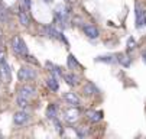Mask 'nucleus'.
Here are the masks:
<instances>
[{
    "label": "nucleus",
    "instance_id": "obj_9",
    "mask_svg": "<svg viewBox=\"0 0 146 139\" xmlns=\"http://www.w3.org/2000/svg\"><path fill=\"white\" fill-rule=\"evenodd\" d=\"M62 98H64V102L65 103H68L70 106H75V107H80V104H81V100H80V97L75 94V93H72V91H67V93H64V96H62Z\"/></svg>",
    "mask_w": 146,
    "mask_h": 139
},
{
    "label": "nucleus",
    "instance_id": "obj_3",
    "mask_svg": "<svg viewBox=\"0 0 146 139\" xmlns=\"http://www.w3.org/2000/svg\"><path fill=\"white\" fill-rule=\"evenodd\" d=\"M33 78H36V71L32 70L31 67H22L17 71V80L20 83H28L32 81Z\"/></svg>",
    "mask_w": 146,
    "mask_h": 139
},
{
    "label": "nucleus",
    "instance_id": "obj_26",
    "mask_svg": "<svg viewBox=\"0 0 146 139\" xmlns=\"http://www.w3.org/2000/svg\"><path fill=\"white\" fill-rule=\"evenodd\" d=\"M142 59L146 63V51H143V54H142Z\"/></svg>",
    "mask_w": 146,
    "mask_h": 139
},
{
    "label": "nucleus",
    "instance_id": "obj_10",
    "mask_svg": "<svg viewBox=\"0 0 146 139\" xmlns=\"http://www.w3.org/2000/svg\"><path fill=\"white\" fill-rule=\"evenodd\" d=\"M136 26H146V10L142 9L139 5H136Z\"/></svg>",
    "mask_w": 146,
    "mask_h": 139
},
{
    "label": "nucleus",
    "instance_id": "obj_5",
    "mask_svg": "<svg viewBox=\"0 0 146 139\" xmlns=\"http://www.w3.org/2000/svg\"><path fill=\"white\" fill-rule=\"evenodd\" d=\"M68 16H70V9L67 6H58L55 9V19L59 23H67L68 21Z\"/></svg>",
    "mask_w": 146,
    "mask_h": 139
},
{
    "label": "nucleus",
    "instance_id": "obj_12",
    "mask_svg": "<svg viewBox=\"0 0 146 139\" xmlns=\"http://www.w3.org/2000/svg\"><path fill=\"white\" fill-rule=\"evenodd\" d=\"M62 77H64V80L67 81L68 86L75 87V86L80 84V77L77 74H74V72H65V74H62Z\"/></svg>",
    "mask_w": 146,
    "mask_h": 139
},
{
    "label": "nucleus",
    "instance_id": "obj_17",
    "mask_svg": "<svg viewBox=\"0 0 146 139\" xmlns=\"http://www.w3.org/2000/svg\"><path fill=\"white\" fill-rule=\"evenodd\" d=\"M46 86L51 88V91H58L59 84H58V81H56V77H55V75L51 74V77L46 78Z\"/></svg>",
    "mask_w": 146,
    "mask_h": 139
},
{
    "label": "nucleus",
    "instance_id": "obj_1",
    "mask_svg": "<svg viewBox=\"0 0 146 139\" xmlns=\"http://www.w3.org/2000/svg\"><path fill=\"white\" fill-rule=\"evenodd\" d=\"M10 47L13 49V52L16 55H20V57H25L28 54V47L25 44V41L22 38H20L19 35H15L12 38V41H10Z\"/></svg>",
    "mask_w": 146,
    "mask_h": 139
},
{
    "label": "nucleus",
    "instance_id": "obj_18",
    "mask_svg": "<svg viewBox=\"0 0 146 139\" xmlns=\"http://www.w3.org/2000/svg\"><path fill=\"white\" fill-rule=\"evenodd\" d=\"M46 67L49 68V71H51V74L52 75H55V77H61L62 75V71H61V68L59 67H56V65H54L52 63H46Z\"/></svg>",
    "mask_w": 146,
    "mask_h": 139
},
{
    "label": "nucleus",
    "instance_id": "obj_6",
    "mask_svg": "<svg viewBox=\"0 0 146 139\" xmlns=\"http://www.w3.org/2000/svg\"><path fill=\"white\" fill-rule=\"evenodd\" d=\"M17 96H22L25 98H32L36 96V88L32 84H23L17 90Z\"/></svg>",
    "mask_w": 146,
    "mask_h": 139
},
{
    "label": "nucleus",
    "instance_id": "obj_15",
    "mask_svg": "<svg viewBox=\"0 0 146 139\" xmlns=\"http://www.w3.org/2000/svg\"><path fill=\"white\" fill-rule=\"evenodd\" d=\"M117 63L120 64V65H123V67H130V64H132V58L127 55V54H119L117 55Z\"/></svg>",
    "mask_w": 146,
    "mask_h": 139
},
{
    "label": "nucleus",
    "instance_id": "obj_24",
    "mask_svg": "<svg viewBox=\"0 0 146 139\" xmlns=\"http://www.w3.org/2000/svg\"><path fill=\"white\" fill-rule=\"evenodd\" d=\"M136 48V41H135V38H129L127 39V49H135Z\"/></svg>",
    "mask_w": 146,
    "mask_h": 139
},
{
    "label": "nucleus",
    "instance_id": "obj_22",
    "mask_svg": "<svg viewBox=\"0 0 146 139\" xmlns=\"http://www.w3.org/2000/svg\"><path fill=\"white\" fill-rule=\"evenodd\" d=\"M96 61H98V63H109V64H113L114 61H117V59H114L113 55H109V57H98V58H96Z\"/></svg>",
    "mask_w": 146,
    "mask_h": 139
},
{
    "label": "nucleus",
    "instance_id": "obj_14",
    "mask_svg": "<svg viewBox=\"0 0 146 139\" xmlns=\"http://www.w3.org/2000/svg\"><path fill=\"white\" fill-rule=\"evenodd\" d=\"M86 114H87V119L93 123H97L103 119V112L101 110H88Z\"/></svg>",
    "mask_w": 146,
    "mask_h": 139
},
{
    "label": "nucleus",
    "instance_id": "obj_23",
    "mask_svg": "<svg viewBox=\"0 0 146 139\" xmlns=\"http://www.w3.org/2000/svg\"><path fill=\"white\" fill-rule=\"evenodd\" d=\"M75 132H77V135H78L80 138H84V136H88V135H90L88 129H86L84 126H78V128H75Z\"/></svg>",
    "mask_w": 146,
    "mask_h": 139
},
{
    "label": "nucleus",
    "instance_id": "obj_4",
    "mask_svg": "<svg viewBox=\"0 0 146 139\" xmlns=\"http://www.w3.org/2000/svg\"><path fill=\"white\" fill-rule=\"evenodd\" d=\"M0 81L5 84H9L12 81V70L6 61L0 64Z\"/></svg>",
    "mask_w": 146,
    "mask_h": 139
},
{
    "label": "nucleus",
    "instance_id": "obj_21",
    "mask_svg": "<svg viewBox=\"0 0 146 139\" xmlns=\"http://www.w3.org/2000/svg\"><path fill=\"white\" fill-rule=\"evenodd\" d=\"M16 104H17L20 109H25V107L29 106V98H25V97H22V96H17V97H16Z\"/></svg>",
    "mask_w": 146,
    "mask_h": 139
},
{
    "label": "nucleus",
    "instance_id": "obj_27",
    "mask_svg": "<svg viewBox=\"0 0 146 139\" xmlns=\"http://www.w3.org/2000/svg\"><path fill=\"white\" fill-rule=\"evenodd\" d=\"M44 2H46V3H49V2H51V0H44Z\"/></svg>",
    "mask_w": 146,
    "mask_h": 139
},
{
    "label": "nucleus",
    "instance_id": "obj_25",
    "mask_svg": "<svg viewBox=\"0 0 146 139\" xmlns=\"http://www.w3.org/2000/svg\"><path fill=\"white\" fill-rule=\"evenodd\" d=\"M5 61H6V52H5L3 48H0V64L5 63Z\"/></svg>",
    "mask_w": 146,
    "mask_h": 139
},
{
    "label": "nucleus",
    "instance_id": "obj_20",
    "mask_svg": "<svg viewBox=\"0 0 146 139\" xmlns=\"http://www.w3.org/2000/svg\"><path fill=\"white\" fill-rule=\"evenodd\" d=\"M68 67L71 68V70H74V68H81V64L77 61V58L74 57V55H68Z\"/></svg>",
    "mask_w": 146,
    "mask_h": 139
},
{
    "label": "nucleus",
    "instance_id": "obj_8",
    "mask_svg": "<svg viewBox=\"0 0 146 139\" xmlns=\"http://www.w3.org/2000/svg\"><path fill=\"white\" fill-rule=\"evenodd\" d=\"M31 120V117H29V114L26 113V112H16L15 114H13V122H15V125H17V126H23V125H26L28 122Z\"/></svg>",
    "mask_w": 146,
    "mask_h": 139
},
{
    "label": "nucleus",
    "instance_id": "obj_2",
    "mask_svg": "<svg viewBox=\"0 0 146 139\" xmlns=\"http://www.w3.org/2000/svg\"><path fill=\"white\" fill-rule=\"evenodd\" d=\"M80 114H81V112H80L78 107H75V106H71L70 109H65L64 112H62L64 120H65L68 125H75V123L78 122V119H80Z\"/></svg>",
    "mask_w": 146,
    "mask_h": 139
},
{
    "label": "nucleus",
    "instance_id": "obj_19",
    "mask_svg": "<svg viewBox=\"0 0 146 139\" xmlns=\"http://www.w3.org/2000/svg\"><path fill=\"white\" fill-rule=\"evenodd\" d=\"M56 109H58L56 104H54V103L49 104L48 109H46V117L51 119V120H52V119H55V117H56Z\"/></svg>",
    "mask_w": 146,
    "mask_h": 139
},
{
    "label": "nucleus",
    "instance_id": "obj_11",
    "mask_svg": "<svg viewBox=\"0 0 146 139\" xmlns=\"http://www.w3.org/2000/svg\"><path fill=\"white\" fill-rule=\"evenodd\" d=\"M82 32H84L86 36L90 38V39H96V38L100 36V31L94 25H84V26H82Z\"/></svg>",
    "mask_w": 146,
    "mask_h": 139
},
{
    "label": "nucleus",
    "instance_id": "obj_13",
    "mask_svg": "<svg viewBox=\"0 0 146 139\" xmlns=\"http://www.w3.org/2000/svg\"><path fill=\"white\" fill-rule=\"evenodd\" d=\"M19 22L22 23L23 26H29L31 25V17H29V13H28V9L25 7H20L19 9Z\"/></svg>",
    "mask_w": 146,
    "mask_h": 139
},
{
    "label": "nucleus",
    "instance_id": "obj_16",
    "mask_svg": "<svg viewBox=\"0 0 146 139\" xmlns=\"http://www.w3.org/2000/svg\"><path fill=\"white\" fill-rule=\"evenodd\" d=\"M84 94L86 96H97L98 94V88L93 84V83H87L86 86H84Z\"/></svg>",
    "mask_w": 146,
    "mask_h": 139
},
{
    "label": "nucleus",
    "instance_id": "obj_7",
    "mask_svg": "<svg viewBox=\"0 0 146 139\" xmlns=\"http://www.w3.org/2000/svg\"><path fill=\"white\" fill-rule=\"evenodd\" d=\"M45 32H46V35L48 36H51V38H54V39H58V41H62V42H64L65 45H68V42H67V39H65V36L64 35H62L59 31H56L55 29V26H45Z\"/></svg>",
    "mask_w": 146,
    "mask_h": 139
}]
</instances>
